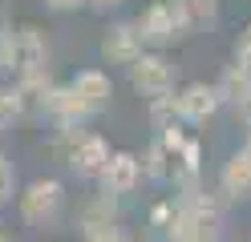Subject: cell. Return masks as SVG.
<instances>
[{
  "label": "cell",
  "mask_w": 251,
  "mask_h": 242,
  "mask_svg": "<svg viewBox=\"0 0 251 242\" xmlns=\"http://www.w3.org/2000/svg\"><path fill=\"white\" fill-rule=\"evenodd\" d=\"M69 85L77 89V97H81L93 113H105L109 101H114V77L105 69H81V73L69 77Z\"/></svg>",
  "instance_id": "7c38bea8"
},
{
  "label": "cell",
  "mask_w": 251,
  "mask_h": 242,
  "mask_svg": "<svg viewBox=\"0 0 251 242\" xmlns=\"http://www.w3.org/2000/svg\"><path fill=\"white\" fill-rule=\"evenodd\" d=\"M219 194H223V202H247L251 198V157L243 150H235L223 170H219Z\"/></svg>",
  "instance_id": "4fadbf2b"
},
{
  "label": "cell",
  "mask_w": 251,
  "mask_h": 242,
  "mask_svg": "<svg viewBox=\"0 0 251 242\" xmlns=\"http://www.w3.org/2000/svg\"><path fill=\"white\" fill-rule=\"evenodd\" d=\"M126 77H130V89L138 97H146V101H154V97H166L175 93V81H178V69L175 61H170L162 48H146L142 57H138L130 69H126Z\"/></svg>",
  "instance_id": "5b68a950"
},
{
  "label": "cell",
  "mask_w": 251,
  "mask_h": 242,
  "mask_svg": "<svg viewBox=\"0 0 251 242\" xmlns=\"http://www.w3.org/2000/svg\"><path fill=\"white\" fill-rule=\"evenodd\" d=\"M219 93H223L227 105H239L243 97L251 93V69H243L239 61H231L223 69V77H219Z\"/></svg>",
  "instance_id": "2e32d148"
},
{
  "label": "cell",
  "mask_w": 251,
  "mask_h": 242,
  "mask_svg": "<svg viewBox=\"0 0 251 242\" xmlns=\"http://www.w3.org/2000/svg\"><path fill=\"white\" fill-rule=\"evenodd\" d=\"M239 150H243V154L251 157V129H247V137H243V145H239Z\"/></svg>",
  "instance_id": "4316f807"
},
{
  "label": "cell",
  "mask_w": 251,
  "mask_h": 242,
  "mask_svg": "<svg viewBox=\"0 0 251 242\" xmlns=\"http://www.w3.org/2000/svg\"><path fill=\"white\" fill-rule=\"evenodd\" d=\"M28 113V101H25V93L17 85H0V133L4 129H12L21 117Z\"/></svg>",
  "instance_id": "e0dca14e"
},
{
  "label": "cell",
  "mask_w": 251,
  "mask_h": 242,
  "mask_svg": "<svg viewBox=\"0 0 251 242\" xmlns=\"http://www.w3.org/2000/svg\"><path fill=\"white\" fill-rule=\"evenodd\" d=\"M175 210H178V202H175V194H170V198H158V202H154L150 206V214H146V222L154 226V230H166V226H170V218H175Z\"/></svg>",
  "instance_id": "44dd1931"
},
{
  "label": "cell",
  "mask_w": 251,
  "mask_h": 242,
  "mask_svg": "<svg viewBox=\"0 0 251 242\" xmlns=\"http://www.w3.org/2000/svg\"><path fill=\"white\" fill-rule=\"evenodd\" d=\"M53 150H57L61 161H65V170L77 174L81 182H98L101 170H105V161L114 157L109 141L98 133V129H85V125H65V129H57Z\"/></svg>",
  "instance_id": "7a4b0ae2"
},
{
  "label": "cell",
  "mask_w": 251,
  "mask_h": 242,
  "mask_svg": "<svg viewBox=\"0 0 251 242\" xmlns=\"http://www.w3.org/2000/svg\"><path fill=\"white\" fill-rule=\"evenodd\" d=\"M138 157H142V174H146V182L170 186V177H175V154L166 150V141H162L158 133H154V141H150Z\"/></svg>",
  "instance_id": "5bb4252c"
},
{
  "label": "cell",
  "mask_w": 251,
  "mask_h": 242,
  "mask_svg": "<svg viewBox=\"0 0 251 242\" xmlns=\"http://www.w3.org/2000/svg\"><path fill=\"white\" fill-rule=\"evenodd\" d=\"M0 242H12V230H8V226H0Z\"/></svg>",
  "instance_id": "83f0119b"
},
{
  "label": "cell",
  "mask_w": 251,
  "mask_h": 242,
  "mask_svg": "<svg viewBox=\"0 0 251 242\" xmlns=\"http://www.w3.org/2000/svg\"><path fill=\"white\" fill-rule=\"evenodd\" d=\"M122 0H89V8H98V12H109V8H118Z\"/></svg>",
  "instance_id": "484cf974"
},
{
  "label": "cell",
  "mask_w": 251,
  "mask_h": 242,
  "mask_svg": "<svg viewBox=\"0 0 251 242\" xmlns=\"http://www.w3.org/2000/svg\"><path fill=\"white\" fill-rule=\"evenodd\" d=\"M182 21L191 32H207L219 24V12H223V0H175Z\"/></svg>",
  "instance_id": "9a60e30c"
},
{
  "label": "cell",
  "mask_w": 251,
  "mask_h": 242,
  "mask_svg": "<svg viewBox=\"0 0 251 242\" xmlns=\"http://www.w3.org/2000/svg\"><path fill=\"white\" fill-rule=\"evenodd\" d=\"M175 105H178V117L186 125H207L219 109H223V93H219V81H191V85L175 89Z\"/></svg>",
  "instance_id": "8992f818"
},
{
  "label": "cell",
  "mask_w": 251,
  "mask_h": 242,
  "mask_svg": "<svg viewBox=\"0 0 251 242\" xmlns=\"http://www.w3.org/2000/svg\"><path fill=\"white\" fill-rule=\"evenodd\" d=\"M114 226H122V198H118V194L98 190L93 198L81 202V210H77V230H81V238L101 234V230H114Z\"/></svg>",
  "instance_id": "30bf717a"
},
{
  "label": "cell",
  "mask_w": 251,
  "mask_h": 242,
  "mask_svg": "<svg viewBox=\"0 0 251 242\" xmlns=\"http://www.w3.org/2000/svg\"><path fill=\"white\" fill-rule=\"evenodd\" d=\"M65 182L57 177H33L21 194H17V214L28 230H53V226L65 218Z\"/></svg>",
  "instance_id": "3957f363"
},
{
  "label": "cell",
  "mask_w": 251,
  "mask_h": 242,
  "mask_svg": "<svg viewBox=\"0 0 251 242\" xmlns=\"http://www.w3.org/2000/svg\"><path fill=\"white\" fill-rule=\"evenodd\" d=\"M231 113H235V121H239L243 129H251V93L243 97V101H239V105H231Z\"/></svg>",
  "instance_id": "d4e9b609"
},
{
  "label": "cell",
  "mask_w": 251,
  "mask_h": 242,
  "mask_svg": "<svg viewBox=\"0 0 251 242\" xmlns=\"http://www.w3.org/2000/svg\"><path fill=\"white\" fill-rule=\"evenodd\" d=\"M134 24H138V32H142L146 48H170V44H178L186 37H195V32L186 28L175 0H150V4L134 16Z\"/></svg>",
  "instance_id": "277c9868"
},
{
  "label": "cell",
  "mask_w": 251,
  "mask_h": 242,
  "mask_svg": "<svg viewBox=\"0 0 251 242\" xmlns=\"http://www.w3.org/2000/svg\"><path fill=\"white\" fill-rule=\"evenodd\" d=\"M178 105H175V93H166V97H154L150 101V125H154V133H162V129L170 125H178Z\"/></svg>",
  "instance_id": "d6986e66"
},
{
  "label": "cell",
  "mask_w": 251,
  "mask_h": 242,
  "mask_svg": "<svg viewBox=\"0 0 251 242\" xmlns=\"http://www.w3.org/2000/svg\"><path fill=\"white\" fill-rule=\"evenodd\" d=\"M17 73V24L0 12V77Z\"/></svg>",
  "instance_id": "ac0fdd59"
},
{
  "label": "cell",
  "mask_w": 251,
  "mask_h": 242,
  "mask_svg": "<svg viewBox=\"0 0 251 242\" xmlns=\"http://www.w3.org/2000/svg\"><path fill=\"white\" fill-rule=\"evenodd\" d=\"M28 69H53V44H49V32L41 24L25 21L17 24V73H28ZM12 73V77H17Z\"/></svg>",
  "instance_id": "8fae6325"
},
{
  "label": "cell",
  "mask_w": 251,
  "mask_h": 242,
  "mask_svg": "<svg viewBox=\"0 0 251 242\" xmlns=\"http://www.w3.org/2000/svg\"><path fill=\"white\" fill-rule=\"evenodd\" d=\"M231 61H239L243 69H251V21L243 24V32L235 37V48H231Z\"/></svg>",
  "instance_id": "7402d4cb"
},
{
  "label": "cell",
  "mask_w": 251,
  "mask_h": 242,
  "mask_svg": "<svg viewBox=\"0 0 251 242\" xmlns=\"http://www.w3.org/2000/svg\"><path fill=\"white\" fill-rule=\"evenodd\" d=\"M49 12H77V8H89V0H45Z\"/></svg>",
  "instance_id": "cb8c5ba5"
},
{
  "label": "cell",
  "mask_w": 251,
  "mask_h": 242,
  "mask_svg": "<svg viewBox=\"0 0 251 242\" xmlns=\"http://www.w3.org/2000/svg\"><path fill=\"white\" fill-rule=\"evenodd\" d=\"M178 210L170 226L162 230L166 242H223V202L211 198L207 190L175 198Z\"/></svg>",
  "instance_id": "6da1fadb"
},
{
  "label": "cell",
  "mask_w": 251,
  "mask_h": 242,
  "mask_svg": "<svg viewBox=\"0 0 251 242\" xmlns=\"http://www.w3.org/2000/svg\"><path fill=\"white\" fill-rule=\"evenodd\" d=\"M142 53H146V41H142V32H138L134 21H114V24L101 32V61L105 65H122V69H130Z\"/></svg>",
  "instance_id": "ba28073f"
},
{
  "label": "cell",
  "mask_w": 251,
  "mask_h": 242,
  "mask_svg": "<svg viewBox=\"0 0 251 242\" xmlns=\"http://www.w3.org/2000/svg\"><path fill=\"white\" fill-rule=\"evenodd\" d=\"M17 170H12V161H8V154L0 150V210L4 206H12V198H17Z\"/></svg>",
  "instance_id": "ffe728a7"
},
{
  "label": "cell",
  "mask_w": 251,
  "mask_h": 242,
  "mask_svg": "<svg viewBox=\"0 0 251 242\" xmlns=\"http://www.w3.org/2000/svg\"><path fill=\"white\" fill-rule=\"evenodd\" d=\"M81 242H138L130 230H122V226H114V230H101V234H89V238H81Z\"/></svg>",
  "instance_id": "603a6c76"
},
{
  "label": "cell",
  "mask_w": 251,
  "mask_h": 242,
  "mask_svg": "<svg viewBox=\"0 0 251 242\" xmlns=\"http://www.w3.org/2000/svg\"><path fill=\"white\" fill-rule=\"evenodd\" d=\"M37 113H41L45 121H53V129H65V125H89L93 117H98V113H93V109L81 101V97H77V89L69 85V81H65V85H53Z\"/></svg>",
  "instance_id": "52a82bcc"
},
{
  "label": "cell",
  "mask_w": 251,
  "mask_h": 242,
  "mask_svg": "<svg viewBox=\"0 0 251 242\" xmlns=\"http://www.w3.org/2000/svg\"><path fill=\"white\" fill-rule=\"evenodd\" d=\"M101 190L109 194H118V198H130V194H138V186L146 182V174H142V157L130 154V150H114V157L105 161V170H101Z\"/></svg>",
  "instance_id": "9c48e42d"
}]
</instances>
